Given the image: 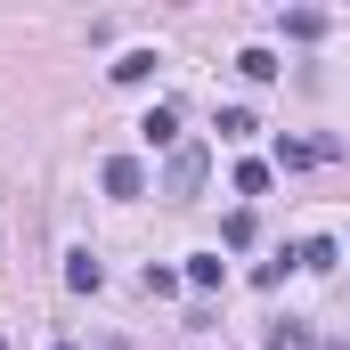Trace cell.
<instances>
[{
  "label": "cell",
  "instance_id": "obj_1",
  "mask_svg": "<svg viewBox=\"0 0 350 350\" xmlns=\"http://www.w3.org/2000/svg\"><path fill=\"white\" fill-rule=\"evenodd\" d=\"M204 172H212V155H204L196 139H179L172 163H163V196H172V204H196V196H204Z\"/></svg>",
  "mask_w": 350,
  "mask_h": 350
},
{
  "label": "cell",
  "instance_id": "obj_2",
  "mask_svg": "<svg viewBox=\"0 0 350 350\" xmlns=\"http://www.w3.org/2000/svg\"><path fill=\"white\" fill-rule=\"evenodd\" d=\"M106 196H147V163L139 155H114L106 163Z\"/></svg>",
  "mask_w": 350,
  "mask_h": 350
},
{
  "label": "cell",
  "instance_id": "obj_3",
  "mask_svg": "<svg viewBox=\"0 0 350 350\" xmlns=\"http://www.w3.org/2000/svg\"><path fill=\"white\" fill-rule=\"evenodd\" d=\"M187 285H196V293H220V285H228V261H220V253H196V261H187Z\"/></svg>",
  "mask_w": 350,
  "mask_h": 350
},
{
  "label": "cell",
  "instance_id": "obj_4",
  "mask_svg": "<svg viewBox=\"0 0 350 350\" xmlns=\"http://www.w3.org/2000/svg\"><path fill=\"white\" fill-rule=\"evenodd\" d=\"M66 285H74V293H98V285H106L98 253H66Z\"/></svg>",
  "mask_w": 350,
  "mask_h": 350
},
{
  "label": "cell",
  "instance_id": "obj_5",
  "mask_svg": "<svg viewBox=\"0 0 350 350\" xmlns=\"http://www.w3.org/2000/svg\"><path fill=\"white\" fill-rule=\"evenodd\" d=\"M139 139H147V147H179V114H172V106H155V114L139 122Z\"/></svg>",
  "mask_w": 350,
  "mask_h": 350
},
{
  "label": "cell",
  "instance_id": "obj_6",
  "mask_svg": "<svg viewBox=\"0 0 350 350\" xmlns=\"http://www.w3.org/2000/svg\"><path fill=\"white\" fill-rule=\"evenodd\" d=\"M269 350H318V334H310L301 318H277V326H269Z\"/></svg>",
  "mask_w": 350,
  "mask_h": 350
},
{
  "label": "cell",
  "instance_id": "obj_7",
  "mask_svg": "<svg viewBox=\"0 0 350 350\" xmlns=\"http://www.w3.org/2000/svg\"><path fill=\"white\" fill-rule=\"evenodd\" d=\"M106 74H114V82H147V74H155V49H131V57H114Z\"/></svg>",
  "mask_w": 350,
  "mask_h": 350
},
{
  "label": "cell",
  "instance_id": "obj_8",
  "mask_svg": "<svg viewBox=\"0 0 350 350\" xmlns=\"http://www.w3.org/2000/svg\"><path fill=\"white\" fill-rule=\"evenodd\" d=\"M237 74H245V82H277V57H269V49H245Z\"/></svg>",
  "mask_w": 350,
  "mask_h": 350
},
{
  "label": "cell",
  "instance_id": "obj_9",
  "mask_svg": "<svg viewBox=\"0 0 350 350\" xmlns=\"http://www.w3.org/2000/svg\"><path fill=\"white\" fill-rule=\"evenodd\" d=\"M293 261H301V269H318V277H326V269L342 261V253H334V245H326V237H310V245H301V253H293Z\"/></svg>",
  "mask_w": 350,
  "mask_h": 350
},
{
  "label": "cell",
  "instance_id": "obj_10",
  "mask_svg": "<svg viewBox=\"0 0 350 350\" xmlns=\"http://www.w3.org/2000/svg\"><path fill=\"white\" fill-rule=\"evenodd\" d=\"M293 269H301V261H293V253H285V261H261V269H253V285H261V293H277V285H285Z\"/></svg>",
  "mask_w": 350,
  "mask_h": 350
},
{
  "label": "cell",
  "instance_id": "obj_11",
  "mask_svg": "<svg viewBox=\"0 0 350 350\" xmlns=\"http://www.w3.org/2000/svg\"><path fill=\"white\" fill-rule=\"evenodd\" d=\"M285 33H293V41H318V33H326V16H318V8H293V16H285Z\"/></svg>",
  "mask_w": 350,
  "mask_h": 350
},
{
  "label": "cell",
  "instance_id": "obj_12",
  "mask_svg": "<svg viewBox=\"0 0 350 350\" xmlns=\"http://www.w3.org/2000/svg\"><path fill=\"white\" fill-rule=\"evenodd\" d=\"M253 131H261V122H253L245 106H220V139H253Z\"/></svg>",
  "mask_w": 350,
  "mask_h": 350
},
{
  "label": "cell",
  "instance_id": "obj_13",
  "mask_svg": "<svg viewBox=\"0 0 350 350\" xmlns=\"http://www.w3.org/2000/svg\"><path fill=\"white\" fill-rule=\"evenodd\" d=\"M269 187V163H237V196H261Z\"/></svg>",
  "mask_w": 350,
  "mask_h": 350
},
{
  "label": "cell",
  "instance_id": "obj_14",
  "mask_svg": "<svg viewBox=\"0 0 350 350\" xmlns=\"http://www.w3.org/2000/svg\"><path fill=\"white\" fill-rule=\"evenodd\" d=\"M0 350H8V334H0Z\"/></svg>",
  "mask_w": 350,
  "mask_h": 350
},
{
  "label": "cell",
  "instance_id": "obj_15",
  "mask_svg": "<svg viewBox=\"0 0 350 350\" xmlns=\"http://www.w3.org/2000/svg\"><path fill=\"white\" fill-rule=\"evenodd\" d=\"M57 350H74V342H57Z\"/></svg>",
  "mask_w": 350,
  "mask_h": 350
}]
</instances>
